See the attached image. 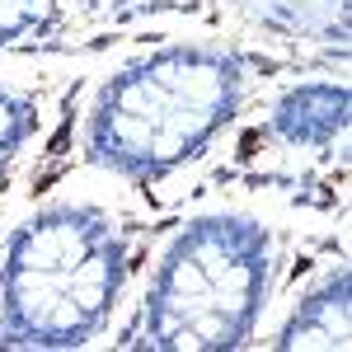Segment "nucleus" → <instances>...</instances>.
I'll return each mask as SVG.
<instances>
[{"instance_id": "obj_6", "label": "nucleus", "mask_w": 352, "mask_h": 352, "mask_svg": "<svg viewBox=\"0 0 352 352\" xmlns=\"http://www.w3.org/2000/svg\"><path fill=\"white\" fill-rule=\"evenodd\" d=\"M38 127V109L28 104L24 94H10L0 89V184H5V169L19 155V146L28 141V132Z\"/></svg>"}, {"instance_id": "obj_3", "label": "nucleus", "mask_w": 352, "mask_h": 352, "mask_svg": "<svg viewBox=\"0 0 352 352\" xmlns=\"http://www.w3.org/2000/svg\"><path fill=\"white\" fill-rule=\"evenodd\" d=\"M268 230L249 217H197L164 249L146 296V348L230 352L254 333L268 296Z\"/></svg>"}, {"instance_id": "obj_1", "label": "nucleus", "mask_w": 352, "mask_h": 352, "mask_svg": "<svg viewBox=\"0 0 352 352\" xmlns=\"http://www.w3.org/2000/svg\"><path fill=\"white\" fill-rule=\"evenodd\" d=\"M240 109V61L217 47H160L113 76L89 113V164L122 179H164Z\"/></svg>"}, {"instance_id": "obj_5", "label": "nucleus", "mask_w": 352, "mask_h": 352, "mask_svg": "<svg viewBox=\"0 0 352 352\" xmlns=\"http://www.w3.org/2000/svg\"><path fill=\"white\" fill-rule=\"evenodd\" d=\"M272 132L292 146H329L348 132V89L343 85H296L272 113Z\"/></svg>"}, {"instance_id": "obj_4", "label": "nucleus", "mask_w": 352, "mask_h": 352, "mask_svg": "<svg viewBox=\"0 0 352 352\" xmlns=\"http://www.w3.org/2000/svg\"><path fill=\"white\" fill-rule=\"evenodd\" d=\"M348 329H352V272H333L320 292L296 305V315L282 324L272 348L292 352V348H324V352H343L348 348Z\"/></svg>"}, {"instance_id": "obj_2", "label": "nucleus", "mask_w": 352, "mask_h": 352, "mask_svg": "<svg viewBox=\"0 0 352 352\" xmlns=\"http://www.w3.org/2000/svg\"><path fill=\"white\" fill-rule=\"evenodd\" d=\"M122 292V235L99 207H43L0 263V343L85 348Z\"/></svg>"}, {"instance_id": "obj_7", "label": "nucleus", "mask_w": 352, "mask_h": 352, "mask_svg": "<svg viewBox=\"0 0 352 352\" xmlns=\"http://www.w3.org/2000/svg\"><path fill=\"white\" fill-rule=\"evenodd\" d=\"M43 19H47V0H0V47H10Z\"/></svg>"}]
</instances>
